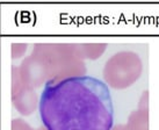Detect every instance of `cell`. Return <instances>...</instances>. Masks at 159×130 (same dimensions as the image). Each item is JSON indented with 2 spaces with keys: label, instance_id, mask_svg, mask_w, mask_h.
I'll use <instances>...</instances> for the list:
<instances>
[{
  "label": "cell",
  "instance_id": "cell-1",
  "mask_svg": "<svg viewBox=\"0 0 159 130\" xmlns=\"http://www.w3.org/2000/svg\"><path fill=\"white\" fill-rule=\"evenodd\" d=\"M45 130H111L114 105L111 91L91 76L47 81L39 101Z\"/></svg>",
  "mask_w": 159,
  "mask_h": 130
}]
</instances>
